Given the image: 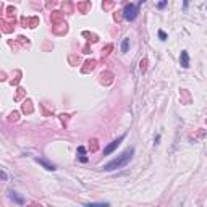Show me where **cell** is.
I'll return each instance as SVG.
<instances>
[{
    "label": "cell",
    "instance_id": "cell-1",
    "mask_svg": "<svg viewBox=\"0 0 207 207\" xmlns=\"http://www.w3.org/2000/svg\"><path fill=\"white\" fill-rule=\"evenodd\" d=\"M134 150L133 149H126L125 152L121 155H118L117 159H113L112 162H109L105 167H104V170H107V172H110V170H117V168H123L128 162L131 160V155H133Z\"/></svg>",
    "mask_w": 207,
    "mask_h": 207
},
{
    "label": "cell",
    "instance_id": "cell-2",
    "mask_svg": "<svg viewBox=\"0 0 207 207\" xmlns=\"http://www.w3.org/2000/svg\"><path fill=\"white\" fill-rule=\"evenodd\" d=\"M138 15V5H133V3H130V5L125 7V18L126 19H134Z\"/></svg>",
    "mask_w": 207,
    "mask_h": 207
},
{
    "label": "cell",
    "instance_id": "cell-3",
    "mask_svg": "<svg viewBox=\"0 0 207 207\" xmlns=\"http://www.w3.org/2000/svg\"><path fill=\"white\" fill-rule=\"evenodd\" d=\"M123 139H125V134H123V136H120L118 139H115V141L112 142V144H109V146L105 147V149H104V155H109V154H112L113 150L117 149L118 146H120V142L123 141Z\"/></svg>",
    "mask_w": 207,
    "mask_h": 207
},
{
    "label": "cell",
    "instance_id": "cell-4",
    "mask_svg": "<svg viewBox=\"0 0 207 207\" xmlns=\"http://www.w3.org/2000/svg\"><path fill=\"white\" fill-rule=\"evenodd\" d=\"M181 65H183V68H188L189 66V60H188V52H181Z\"/></svg>",
    "mask_w": 207,
    "mask_h": 207
},
{
    "label": "cell",
    "instance_id": "cell-5",
    "mask_svg": "<svg viewBox=\"0 0 207 207\" xmlns=\"http://www.w3.org/2000/svg\"><path fill=\"white\" fill-rule=\"evenodd\" d=\"M78 154H79V159H81V162H87V157H86V149L83 146H79L78 147Z\"/></svg>",
    "mask_w": 207,
    "mask_h": 207
},
{
    "label": "cell",
    "instance_id": "cell-6",
    "mask_svg": "<svg viewBox=\"0 0 207 207\" xmlns=\"http://www.w3.org/2000/svg\"><path fill=\"white\" fill-rule=\"evenodd\" d=\"M37 162H39V164H42L44 167H45V168H49V170H54V168H55V167L52 165V164H47V162L42 160V159H37Z\"/></svg>",
    "mask_w": 207,
    "mask_h": 207
},
{
    "label": "cell",
    "instance_id": "cell-7",
    "mask_svg": "<svg viewBox=\"0 0 207 207\" xmlns=\"http://www.w3.org/2000/svg\"><path fill=\"white\" fill-rule=\"evenodd\" d=\"M84 207H110V206L107 204V202H101V204H87Z\"/></svg>",
    "mask_w": 207,
    "mask_h": 207
},
{
    "label": "cell",
    "instance_id": "cell-8",
    "mask_svg": "<svg viewBox=\"0 0 207 207\" xmlns=\"http://www.w3.org/2000/svg\"><path fill=\"white\" fill-rule=\"evenodd\" d=\"M128 44H130L128 39H125V41H123V44H121V50H123V52H126V50H128Z\"/></svg>",
    "mask_w": 207,
    "mask_h": 207
},
{
    "label": "cell",
    "instance_id": "cell-9",
    "mask_svg": "<svg viewBox=\"0 0 207 207\" xmlns=\"http://www.w3.org/2000/svg\"><path fill=\"white\" fill-rule=\"evenodd\" d=\"M159 36H160V39H162V41H165V37H167V34L164 33V31H160V33H159Z\"/></svg>",
    "mask_w": 207,
    "mask_h": 207
}]
</instances>
